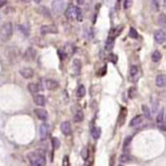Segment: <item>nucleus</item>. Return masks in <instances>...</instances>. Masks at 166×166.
I'll list each match as a JSON object with an SVG mask.
<instances>
[{"label": "nucleus", "mask_w": 166, "mask_h": 166, "mask_svg": "<svg viewBox=\"0 0 166 166\" xmlns=\"http://www.w3.org/2000/svg\"><path fill=\"white\" fill-rule=\"evenodd\" d=\"M28 159H29L31 166H44L46 165V157L42 152H33L28 154Z\"/></svg>", "instance_id": "f257e3e1"}, {"label": "nucleus", "mask_w": 166, "mask_h": 166, "mask_svg": "<svg viewBox=\"0 0 166 166\" xmlns=\"http://www.w3.org/2000/svg\"><path fill=\"white\" fill-rule=\"evenodd\" d=\"M12 34H13V25H12V23H5L0 29V39H1V41H5V42L8 41L12 38Z\"/></svg>", "instance_id": "f03ea898"}, {"label": "nucleus", "mask_w": 166, "mask_h": 166, "mask_svg": "<svg viewBox=\"0 0 166 166\" xmlns=\"http://www.w3.org/2000/svg\"><path fill=\"white\" fill-rule=\"evenodd\" d=\"M51 9L55 14H60L65 9V1L64 0H54L52 5H51Z\"/></svg>", "instance_id": "7ed1b4c3"}, {"label": "nucleus", "mask_w": 166, "mask_h": 166, "mask_svg": "<svg viewBox=\"0 0 166 166\" xmlns=\"http://www.w3.org/2000/svg\"><path fill=\"white\" fill-rule=\"evenodd\" d=\"M139 78H140V70H139V67L136 65L131 66L130 72H129V80L131 82H137Z\"/></svg>", "instance_id": "20e7f679"}, {"label": "nucleus", "mask_w": 166, "mask_h": 166, "mask_svg": "<svg viewBox=\"0 0 166 166\" xmlns=\"http://www.w3.org/2000/svg\"><path fill=\"white\" fill-rule=\"evenodd\" d=\"M154 38H155V41L158 44H163L166 38L165 32H164L163 30H158V31H156V32L154 33Z\"/></svg>", "instance_id": "39448f33"}, {"label": "nucleus", "mask_w": 166, "mask_h": 166, "mask_svg": "<svg viewBox=\"0 0 166 166\" xmlns=\"http://www.w3.org/2000/svg\"><path fill=\"white\" fill-rule=\"evenodd\" d=\"M49 130H50V125L48 123H42L40 125V138L42 140H44L47 138L48 133H49Z\"/></svg>", "instance_id": "423d86ee"}, {"label": "nucleus", "mask_w": 166, "mask_h": 166, "mask_svg": "<svg viewBox=\"0 0 166 166\" xmlns=\"http://www.w3.org/2000/svg\"><path fill=\"white\" fill-rule=\"evenodd\" d=\"M60 131L63 132L64 136H70L72 132V128H71V123L68 121H65L60 124Z\"/></svg>", "instance_id": "0eeeda50"}, {"label": "nucleus", "mask_w": 166, "mask_h": 166, "mask_svg": "<svg viewBox=\"0 0 166 166\" xmlns=\"http://www.w3.org/2000/svg\"><path fill=\"white\" fill-rule=\"evenodd\" d=\"M65 16L70 21H73V20L76 18V16H75V7L73 5H68V7L66 8Z\"/></svg>", "instance_id": "6e6552de"}, {"label": "nucleus", "mask_w": 166, "mask_h": 166, "mask_svg": "<svg viewBox=\"0 0 166 166\" xmlns=\"http://www.w3.org/2000/svg\"><path fill=\"white\" fill-rule=\"evenodd\" d=\"M57 28L54 25V24H50V25H43L41 28V33L42 34H48V33H57Z\"/></svg>", "instance_id": "1a4fd4ad"}, {"label": "nucleus", "mask_w": 166, "mask_h": 166, "mask_svg": "<svg viewBox=\"0 0 166 166\" xmlns=\"http://www.w3.org/2000/svg\"><path fill=\"white\" fill-rule=\"evenodd\" d=\"M20 73H21V75L23 78H25V79H31L34 75V71L31 67H24V68H22L20 71Z\"/></svg>", "instance_id": "9d476101"}, {"label": "nucleus", "mask_w": 166, "mask_h": 166, "mask_svg": "<svg viewBox=\"0 0 166 166\" xmlns=\"http://www.w3.org/2000/svg\"><path fill=\"white\" fill-rule=\"evenodd\" d=\"M44 86H46V89L48 90H56L58 88V82L51 79L44 80Z\"/></svg>", "instance_id": "9b49d317"}, {"label": "nucleus", "mask_w": 166, "mask_h": 166, "mask_svg": "<svg viewBox=\"0 0 166 166\" xmlns=\"http://www.w3.org/2000/svg\"><path fill=\"white\" fill-rule=\"evenodd\" d=\"M34 113H36V117L39 118V120H41V121H46L47 120V117H48V113L42 108H36L34 109Z\"/></svg>", "instance_id": "f8f14e48"}, {"label": "nucleus", "mask_w": 166, "mask_h": 166, "mask_svg": "<svg viewBox=\"0 0 166 166\" xmlns=\"http://www.w3.org/2000/svg\"><path fill=\"white\" fill-rule=\"evenodd\" d=\"M36 52L33 48H28L26 51L24 52V58L26 60H33L36 58Z\"/></svg>", "instance_id": "ddd939ff"}, {"label": "nucleus", "mask_w": 166, "mask_h": 166, "mask_svg": "<svg viewBox=\"0 0 166 166\" xmlns=\"http://www.w3.org/2000/svg\"><path fill=\"white\" fill-rule=\"evenodd\" d=\"M74 52H75V48L72 43H67L64 47V54H65L66 57H71Z\"/></svg>", "instance_id": "4468645a"}, {"label": "nucleus", "mask_w": 166, "mask_h": 166, "mask_svg": "<svg viewBox=\"0 0 166 166\" xmlns=\"http://www.w3.org/2000/svg\"><path fill=\"white\" fill-rule=\"evenodd\" d=\"M142 122H144V116H142V115H138V116L133 117V118L131 120L130 126H131V128H134V126H138L139 124H141Z\"/></svg>", "instance_id": "2eb2a0df"}, {"label": "nucleus", "mask_w": 166, "mask_h": 166, "mask_svg": "<svg viewBox=\"0 0 166 166\" xmlns=\"http://www.w3.org/2000/svg\"><path fill=\"white\" fill-rule=\"evenodd\" d=\"M166 83V78L164 74H160V75H157L156 78V86L158 88H164Z\"/></svg>", "instance_id": "dca6fc26"}, {"label": "nucleus", "mask_w": 166, "mask_h": 166, "mask_svg": "<svg viewBox=\"0 0 166 166\" xmlns=\"http://www.w3.org/2000/svg\"><path fill=\"white\" fill-rule=\"evenodd\" d=\"M33 100H34V104L38 105V106H44V104H46V98H44L42 94H36V96H34Z\"/></svg>", "instance_id": "f3484780"}, {"label": "nucleus", "mask_w": 166, "mask_h": 166, "mask_svg": "<svg viewBox=\"0 0 166 166\" xmlns=\"http://www.w3.org/2000/svg\"><path fill=\"white\" fill-rule=\"evenodd\" d=\"M28 90H29L31 94H36L39 92V90H42L40 84H36V83H29L28 84Z\"/></svg>", "instance_id": "a211bd4d"}, {"label": "nucleus", "mask_w": 166, "mask_h": 166, "mask_svg": "<svg viewBox=\"0 0 166 166\" xmlns=\"http://www.w3.org/2000/svg\"><path fill=\"white\" fill-rule=\"evenodd\" d=\"M73 71L75 74H80L81 72V67H82V64H81V62H80L79 59H74L73 60Z\"/></svg>", "instance_id": "6ab92c4d"}, {"label": "nucleus", "mask_w": 166, "mask_h": 166, "mask_svg": "<svg viewBox=\"0 0 166 166\" xmlns=\"http://www.w3.org/2000/svg\"><path fill=\"white\" fill-rule=\"evenodd\" d=\"M83 118H84L83 112H82V110H78V112L75 113V115H74V121L76 123H81L83 121Z\"/></svg>", "instance_id": "aec40b11"}, {"label": "nucleus", "mask_w": 166, "mask_h": 166, "mask_svg": "<svg viewBox=\"0 0 166 166\" xmlns=\"http://www.w3.org/2000/svg\"><path fill=\"white\" fill-rule=\"evenodd\" d=\"M156 122L159 125H163V123H164V109H160V112L157 114V116H156Z\"/></svg>", "instance_id": "412c9836"}, {"label": "nucleus", "mask_w": 166, "mask_h": 166, "mask_svg": "<svg viewBox=\"0 0 166 166\" xmlns=\"http://www.w3.org/2000/svg\"><path fill=\"white\" fill-rule=\"evenodd\" d=\"M100 133H101L100 128H94L92 131H91V136H92V138H94V140H98L100 138Z\"/></svg>", "instance_id": "4be33fe9"}, {"label": "nucleus", "mask_w": 166, "mask_h": 166, "mask_svg": "<svg viewBox=\"0 0 166 166\" xmlns=\"http://www.w3.org/2000/svg\"><path fill=\"white\" fill-rule=\"evenodd\" d=\"M160 59H162V54H160V51H158V50L154 51V54H152V62H154V63H158V62H160Z\"/></svg>", "instance_id": "5701e85b"}, {"label": "nucleus", "mask_w": 166, "mask_h": 166, "mask_svg": "<svg viewBox=\"0 0 166 166\" xmlns=\"http://www.w3.org/2000/svg\"><path fill=\"white\" fill-rule=\"evenodd\" d=\"M38 12H39L40 14L43 15L44 17H50V13H49V10L44 7V6H40V7L38 8Z\"/></svg>", "instance_id": "b1692460"}, {"label": "nucleus", "mask_w": 166, "mask_h": 166, "mask_svg": "<svg viewBox=\"0 0 166 166\" xmlns=\"http://www.w3.org/2000/svg\"><path fill=\"white\" fill-rule=\"evenodd\" d=\"M86 92H87V90H86V87L84 86H79L78 88V90H76V94H78V97H84L86 96Z\"/></svg>", "instance_id": "393cba45"}, {"label": "nucleus", "mask_w": 166, "mask_h": 166, "mask_svg": "<svg viewBox=\"0 0 166 166\" xmlns=\"http://www.w3.org/2000/svg\"><path fill=\"white\" fill-rule=\"evenodd\" d=\"M130 159H131V155L125 152L124 154L121 155V157H120V162H121V163H128Z\"/></svg>", "instance_id": "a878e982"}, {"label": "nucleus", "mask_w": 166, "mask_h": 166, "mask_svg": "<svg viewBox=\"0 0 166 166\" xmlns=\"http://www.w3.org/2000/svg\"><path fill=\"white\" fill-rule=\"evenodd\" d=\"M137 94H138L137 88L132 87V88H130V89H129V98H131V99L136 98V97H137Z\"/></svg>", "instance_id": "bb28decb"}, {"label": "nucleus", "mask_w": 166, "mask_h": 166, "mask_svg": "<svg viewBox=\"0 0 166 166\" xmlns=\"http://www.w3.org/2000/svg\"><path fill=\"white\" fill-rule=\"evenodd\" d=\"M52 148L54 149H58L59 147H60V141H59V139L58 138H52Z\"/></svg>", "instance_id": "cd10ccee"}, {"label": "nucleus", "mask_w": 166, "mask_h": 166, "mask_svg": "<svg viewBox=\"0 0 166 166\" xmlns=\"http://www.w3.org/2000/svg\"><path fill=\"white\" fill-rule=\"evenodd\" d=\"M142 110H144V116H146V117H148V118H150V117H152V114H150V109L148 108V106L144 105V106H142Z\"/></svg>", "instance_id": "c85d7f7f"}, {"label": "nucleus", "mask_w": 166, "mask_h": 166, "mask_svg": "<svg viewBox=\"0 0 166 166\" xmlns=\"http://www.w3.org/2000/svg\"><path fill=\"white\" fill-rule=\"evenodd\" d=\"M113 43H114V38H109L108 41H107V44H106V49L110 50L113 48Z\"/></svg>", "instance_id": "c756f323"}, {"label": "nucleus", "mask_w": 166, "mask_h": 166, "mask_svg": "<svg viewBox=\"0 0 166 166\" xmlns=\"http://www.w3.org/2000/svg\"><path fill=\"white\" fill-rule=\"evenodd\" d=\"M75 16H76V20H79V21L82 20V12L79 7H75Z\"/></svg>", "instance_id": "7c9ffc66"}, {"label": "nucleus", "mask_w": 166, "mask_h": 166, "mask_svg": "<svg viewBox=\"0 0 166 166\" xmlns=\"http://www.w3.org/2000/svg\"><path fill=\"white\" fill-rule=\"evenodd\" d=\"M129 36H130L131 38H133V39H137V38H138V32H137V30L133 29V28H131Z\"/></svg>", "instance_id": "2f4dec72"}, {"label": "nucleus", "mask_w": 166, "mask_h": 166, "mask_svg": "<svg viewBox=\"0 0 166 166\" xmlns=\"http://www.w3.org/2000/svg\"><path fill=\"white\" fill-rule=\"evenodd\" d=\"M158 23H159V25H162V26H164V25H165V15L164 14H162L160 16H159Z\"/></svg>", "instance_id": "473e14b6"}, {"label": "nucleus", "mask_w": 166, "mask_h": 166, "mask_svg": "<svg viewBox=\"0 0 166 166\" xmlns=\"http://www.w3.org/2000/svg\"><path fill=\"white\" fill-rule=\"evenodd\" d=\"M125 116H126V109L122 108V120H120V125L124 124V120H125Z\"/></svg>", "instance_id": "72a5a7b5"}, {"label": "nucleus", "mask_w": 166, "mask_h": 166, "mask_svg": "<svg viewBox=\"0 0 166 166\" xmlns=\"http://www.w3.org/2000/svg\"><path fill=\"white\" fill-rule=\"evenodd\" d=\"M159 2H160V0H152V5H154V9L155 10H158L159 9Z\"/></svg>", "instance_id": "f704fd0d"}, {"label": "nucleus", "mask_w": 166, "mask_h": 166, "mask_svg": "<svg viewBox=\"0 0 166 166\" xmlns=\"http://www.w3.org/2000/svg\"><path fill=\"white\" fill-rule=\"evenodd\" d=\"M131 140H132V138H131V137H128L126 139H125V142H124V150H125V149L129 147V144H131Z\"/></svg>", "instance_id": "c9c22d12"}, {"label": "nucleus", "mask_w": 166, "mask_h": 166, "mask_svg": "<svg viewBox=\"0 0 166 166\" xmlns=\"http://www.w3.org/2000/svg\"><path fill=\"white\" fill-rule=\"evenodd\" d=\"M132 6V0H125L124 1V8L125 9H129Z\"/></svg>", "instance_id": "e433bc0d"}, {"label": "nucleus", "mask_w": 166, "mask_h": 166, "mask_svg": "<svg viewBox=\"0 0 166 166\" xmlns=\"http://www.w3.org/2000/svg\"><path fill=\"white\" fill-rule=\"evenodd\" d=\"M63 166H70V159H68V156H65V157H64Z\"/></svg>", "instance_id": "4c0bfd02"}, {"label": "nucleus", "mask_w": 166, "mask_h": 166, "mask_svg": "<svg viewBox=\"0 0 166 166\" xmlns=\"http://www.w3.org/2000/svg\"><path fill=\"white\" fill-rule=\"evenodd\" d=\"M109 60H110V62H113V63L115 64L116 62H117V57H116L115 55H113V54H112V55H109Z\"/></svg>", "instance_id": "58836bf2"}, {"label": "nucleus", "mask_w": 166, "mask_h": 166, "mask_svg": "<svg viewBox=\"0 0 166 166\" xmlns=\"http://www.w3.org/2000/svg\"><path fill=\"white\" fill-rule=\"evenodd\" d=\"M63 52H64L63 50H58V55H59V57H60V59H64V58L66 57L65 54H63Z\"/></svg>", "instance_id": "ea45409f"}, {"label": "nucleus", "mask_w": 166, "mask_h": 166, "mask_svg": "<svg viewBox=\"0 0 166 166\" xmlns=\"http://www.w3.org/2000/svg\"><path fill=\"white\" fill-rule=\"evenodd\" d=\"M7 4V0H0V7H4Z\"/></svg>", "instance_id": "a19ab883"}, {"label": "nucleus", "mask_w": 166, "mask_h": 166, "mask_svg": "<svg viewBox=\"0 0 166 166\" xmlns=\"http://www.w3.org/2000/svg\"><path fill=\"white\" fill-rule=\"evenodd\" d=\"M76 1H78V4H79V5H82V4H84V1H86V0H76Z\"/></svg>", "instance_id": "79ce46f5"}, {"label": "nucleus", "mask_w": 166, "mask_h": 166, "mask_svg": "<svg viewBox=\"0 0 166 166\" xmlns=\"http://www.w3.org/2000/svg\"><path fill=\"white\" fill-rule=\"evenodd\" d=\"M34 1H36V4H39V2H40V1H41V0H34Z\"/></svg>", "instance_id": "37998d69"}, {"label": "nucleus", "mask_w": 166, "mask_h": 166, "mask_svg": "<svg viewBox=\"0 0 166 166\" xmlns=\"http://www.w3.org/2000/svg\"><path fill=\"white\" fill-rule=\"evenodd\" d=\"M22 1H24V2H29V1H31V0H22Z\"/></svg>", "instance_id": "c03bdc74"}, {"label": "nucleus", "mask_w": 166, "mask_h": 166, "mask_svg": "<svg viewBox=\"0 0 166 166\" xmlns=\"http://www.w3.org/2000/svg\"><path fill=\"white\" fill-rule=\"evenodd\" d=\"M0 22H1V14H0Z\"/></svg>", "instance_id": "a18cd8bd"}, {"label": "nucleus", "mask_w": 166, "mask_h": 166, "mask_svg": "<svg viewBox=\"0 0 166 166\" xmlns=\"http://www.w3.org/2000/svg\"><path fill=\"white\" fill-rule=\"evenodd\" d=\"M118 1H121V0H118Z\"/></svg>", "instance_id": "49530a36"}]
</instances>
